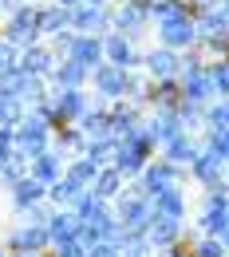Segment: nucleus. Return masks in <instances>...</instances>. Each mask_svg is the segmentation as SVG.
Masks as SVG:
<instances>
[{"instance_id": "b1692460", "label": "nucleus", "mask_w": 229, "mask_h": 257, "mask_svg": "<svg viewBox=\"0 0 229 257\" xmlns=\"http://www.w3.org/2000/svg\"><path fill=\"white\" fill-rule=\"evenodd\" d=\"M225 257H229V253H225Z\"/></svg>"}, {"instance_id": "20e7f679", "label": "nucleus", "mask_w": 229, "mask_h": 257, "mask_svg": "<svg viewBox=\"0 0 229 257\" xmlns=\"http://www.w3.org/2000/svg\"><path fill=\"white\" fill-rule=\"evenodd\" d=\"M44 198H48V186H44V182H36L32 174H28V178H20V182L12 186V206H16V210H24V214H28L32 206H40Z\"/></svg>"}, {"instance_id": "1a4fd4ad", "label": "nucleus", "mask_w": 229, "mask_h": 257, "mask_svg": "<svg viewBox=\"0 0 229 257\" xmlns=\"http://www.w3.org/2000/svg\"><path fill=\"white\" fill-rule=\"evenodd\" d=\"M79 194H83V190H79L71 178H60V182H52V186H48V198L56 202V210H71Z\"/></svg>"}, {"instance_id": "0eeeda50", "label": "nucleus", "mask_w": 229, "mask_h": 257, "mask_svg": "<svg viewBox=\"0 0 229 257\" xmlns=\"http://www.w3.org/2000/svg\"><path fill=\"white\" fill-rule=\"evenodd\" d=\"M91 194L103 198V202H111V198H119L123 194V174L115 170V166H103L95 174V182H91Z\"/></svg>"}, {"instance_id": "a211bd4d", "label": "nucleus", "mask_w": 229, "mask_h": 257, "mask_svg": "<svg viewBox=\"0 0 229 257\" xmlns=\"http://www.w3.org/2000/svg\"><path fill=\"white\" fill-rule=\"evenodd\" d=\"M56 257H87V245L75 237V241H64V245H56Z\"/></svg>"}, {"instance_id": "4468645a", "label": "nucleus", "mask_w": 229, "mask_h": 257, "mask_svg": "<svg viewBox=\"0 0 229 257\" xmlns=\"http://www.w3.org/2000/svg\"><path fill=\"white\" fill-rule=\"evenodd\" d=\"M194 257H225V245H221L217 237H205V241L194 245Z\"/></svg>"}, {"instance_id": "2eb2a0df", "label": "nucleus", "mask_w": 229, "mask_h": 257, "mask_svg": "<svg viewBox=\"0 0 229 257\" xmlns=\"http://www.w3.org/2000/svg\"><path fill=\"white\" fill-rule=\"evenodd\" d=\"M99 87L115 95V91H123V87H127V79H123L119 71H103V75H99Z\"/></svg>"}, {"instance_id": "f03ea898", "label": "nucleus", "mask_w": 229, "mask_h": 257, "mask_svg": "<svg viewBox=\"0 0 229 257\" xmlns=\"http://www.w3.org/2000/svg\"><path fill=\"white\" fill-rule=\"evenodd\" d=\"M52 241H48V225H20L12 237H8V249H12V257L16 253H44Z\"/></svg>"}, {"instance_id": "f8f14e48", "label": "nucleus", "mask_w": 229, "mask_h": 257, "mask_svg": "<svg viewBox=\"0 0 229 257\" xmlns=\"http://www.w3.org/2000/svg\"><path fill=\"white\" fill-rule=\"evenodd\" d=\"M217 170H221V159H217V155H197L194 159V174L201 178V182H213Z\"/></svg>"}, {"instance_id": "4be33fe9", "label": "nucleus", "mask_w": 229, "mask_h": 257, "mask_svg": "<svg viewBox=\"0 0 229 257\" xmlns=\"http://www.w3.org/2000/svg\"><path fill=\"white\" fill-rule=\"evenodd\" d=\"M16 257H44V253H16Z\"/></svg>"}, {"instance_id": "423d86ee", "label": "nucleus", "mask_w": 229, "mask_h": 257, "mask_svg": "<svg viewBox=\"0 0 229 257\" xmlns=\"http://www.w3.org/2000/svg\"><path fill=\"white\" fill-rule=\"evenodd\" d=\"M32 178H36V182H44V186L60 182V178H64L60 155H56V151H44V155H36V159H32Z\"/></svg>"}, {"instance_id": "9b49d317", "label": "nucleus", "mask_w": 229, "mask_h": 257, "mask_svg": "<svg viewBox=\"0 0 229 257\" xmlns=\"http://www.w3.org/2000/svg\"><path fill=\"white\" fill-rule=\"evenodd\" d=\"M115 147H119V143H111V139H95V143L87 147V162H95V166H107V162L115 159Z\"/></svg>"}, {"instance_id": "aec40b11", "label": "nucleus", "mask_w": 229, "mask_h": 257, "mask_svg": "<svg viewBox=\"0 0 229 257\" xmlns=\"http://www.w3.org/2000/svg\"><path fill=\"white\" fill-rule=\"evenodd\" d=\"M44 64H48L44 52H32V56H28V71H44Z\"/></svg>"}, {"instance_id": "6e6552de", "label": "nucleus", "mask_w": 229, "mask_h": 257, "mask_svg": "<svg viewBox=\"0 0 229 257\" xmlns=\"http://www.w3.org/2000/svg\"><path fill=\"white\" fill-rule=\"evenodd\" d=\"M154 214H158V218H174V222H182V218H186V198H182V190L170 186L166 194H158V198H154Z\"/></svg>"}, {"instance_id": "6ab92c4d", "label": "nucleus", "mask_w": 229, "mask_h": 257, "mask_svg": "<svg viewBox=\"0 0 229 257\" xmlns=\"http://www.w3.org/2000/svg\"><path fill=\"white\" fill-rule=\"evenodd\" d=\"M87 257H119V245H115V241H95V245L87 249Z\"/></svg>"}, {"instance_id": "9d476101", "label": "nucleus", "mask_w": 229, "mask_h": 257, "mask_svg": "<svg viewBox=\"0 0 229 257\" xmlns=\"http://www.w3.org/2000/svg\"><path fill=\"white\" fill-rule=\"evenodd\" d=\"M103 170V166H95V162H87V159H75L71 166H67V174L64 178H71L79 190H91V182H95V174Z\"/></svg>"}, {"instance_id": "f257e3e1", "label": "nucleus", "mask_w": 229, "mask_h": 257, "mask_svg": "<svg viewBox=\"0 0 229 257\" xmlns=\"http://www.w3.org/2000/svg\"><path fill=\"white\" fill-rule=\"evenodd\" d=\"M174 178H178V170H174V162H146V170H142V198H158V194H166L170 186H174Z\"/></svg>"}, {"instance_id": "5701e85b", "label": "nucleus", "mask_w": 229, "mask_h": 257, "mask_svg": "<svg viewBox=\"0 0 229 257\" xmlns=\"http://www.w3.org/2000/svg\"><path fill=\"white\" fill-rule=\"evenodd\" d=\"M0 257H8V253H0Z\"/></svg>"}, {"instance_id": "ddd939ff", "label": "nucleus", "mask_w": 229, "mask_h": 257, "mask_svg": "<svg viewBox=\"0 0 229 257\" xmlns=\"http://www.w3.org/2000/svg\"><path fill=\"white\" fill-rule=\"evenodd\" d=\"M166 155H170V162H194L197 155H194V147H190V143H186V139H170V143H166Z\"/></svg>"}, {"instance_id": "f3484780", "label": "nucleus", "mask_w": 229, "mask_h": 257, "mask_svg": "<svg viewBox=\"0 0 229 257\" xmlns=\"http://www.w3.org/2000/svg\"><path fill=\"white\" fill-rule=\"evenodd\" d=\"M83 111V99L75 95V91H67L64 99H60V119H67V115H79Z\"/></svg>"}, {"instance_id": "7ed1b4c3", "label": "nucleus", "mask_w": 229, "mask_h": 257, "mask_svg": "<svg viewBox=\"0 0 229 257\" xmlns=\"http://www.w3.org/2000/svg\"><path fill=\"white\" fill-rule=\"evenodd\" d=\"M79 229H83V222H79L75 210H52V218H48V241H52V245L75 241Z\"/></svg>"}, {"instance_id": "412c9836", "label": "nucleus", "mask_w": 229, "mask_h": 257, "mask_svg": "<svg viewBox=\"0 0 229 257\" xmlns=\"http://www.w3.org/2000/svg\"><path fill=\"white\" fill-rule=\"evenodd\" d=\"M79 79H83V71H79V67L71 64V67L64 71V83H79Z\"/></svg>"}, {"instance_id": "39448f33", "label": "nucleus", "mask_w": 229, "mask_h": 257, "mask_svg": "<svg viewBox=\"0 0 229 257\" xmlns=\"http://www.w3.org/2000/svg\"><path fill=\"white\" fill-rule=\"evenodd\" d=\"M178 225H182V222H174V218H158V214H154L150 225H146V241H150V249H170V245L178 241V233H182Z\"/></svg>"}, {"instance_id": "dca6fc26", "label": "nucleus", "mask_w": 229, "mask_h": 257, "mask_svg": "<svg viewBox=\"0 0 229 257\" xmlns=\"http://www.w3.org/2000/svg\"><path fill=\"white\" fill-rule=\"evenodd\" d=\"M12 123H20V107L12 99H0V127H12Z\"/></svg>"}]
</instances>
